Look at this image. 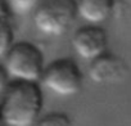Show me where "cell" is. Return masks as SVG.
<instances>
[{
  "mask_svg": "<svg viewBox=\"0 0 131 126\" xmlns=\"http://www.w3.org/2000/svg\"><path fill=\"white\" fill-rule=\"evenodd\" d=\"M42 102L37 82L12 80L2 90V121L7 126H32L37 122Z\"/></svg>",
  "mask_w": 131,
  "mask_h": 126,
  "instance_id": "cell-1",
  "label": "cell"
},
{
  "mask_svg": "<svg viewBox=\"0 0 131 126\" xmlns=\"http://www.w3.org/2000/svg\"><path fill=\"white\" fill-rule=\"evenodd\" d=\"M3 67L13 80L36 82L41 80L45 70L44 54L35 44L18 41L3 58Z\"/></svg>",
  "mask_w": 131,
  "mask_h": 126,
  "instance_id": "cell-2",
  "label": "cell"
},
{
  "mask_svg": "<svg viewBox=\"0 0 131 126\" xmlns=\"http://www.w3.org/2000/svg\"><path fill=\"white\" fill-rule=\"evenodd\" d=\"M76 16V0H40L34 10V23L40 32L59 36L68 31Z\"/></svg>",
  "mask_w": 131,
  "mask_h": 126,
  "instance_id": "cell-3",
  "label": "cell"
},
{
  "mask_svg": "<svg viewBox=\"0 0 131 126\" xmlns=\"http://www.w3.org/2000/svg\"><path fill=\"white\" fill-rule=\"evenodd\" d=\"M41 81L54 94L71 97L82 89L84 76L73 59L58 58L45 66Z\"/></svg>",
  "mask_w": 131,
  "mask_h": 126,
  "instance_id": "cell-4",
  "label": "cell"
},
{
  "mask_svg": "<svg viewBox=\"0 0 131 126\" xmlns=\"http://www.w3.org/2000/svg\"><path fill=\"white\" fill-rule=\"evenodd\" d=\"M130 68L123 58L113 53H104L91 60L89 66V77L99 85L119 84L128 76Z\"/></svg>",
  "mask_w": 131,
  "mask_h": 126,
  "instance_id": "cell-5",
  "label": "cell"
},
{
  "mask_svg": "<svg viewBox=\"0 0 131 126\" xmlns=\"http://www.w3.org/2000/svg\"><path fill=\"white\" fill-rule=\"evenodd\" d=\"M108 37L104 28L96 25H86L76 30L72 37L75 51L84 59L94 60L107 51Z\"/></svg>",
  "mask_w": 131,
  "mask_h": 126,
  "instance_id": "cell-6",
  "label": "cell"
},
{
  "mask_svg": "<svg viewBox=\"0 0 131 126\" xmlns=\"http://www.w3.org/2000/svg\"><path fill=\"white\" fill-rule=\"evenodd\" d=\"M79 16L90 25L107 21L113 9L114 0H76Z\"/></svg>",
  "mask_w": 131,
  "mask_h": 126,
  "instance_id": "cell-7",
  "label": "cell"
},
{
  "mask_svg": "<svg viewBox=\"0 0 131 126\" xmlns=\"http://www.w3.org/2000/svg\"><path fill=\"white\" fill-rule=\"evenodd\" d=\"M10 8L5 0L2 3V34H0V54L2 59L14 45V34L10 21Z\"/></svg>",
  "mask_w": 131,
  "mask_h": 126,
  "instance_id": "cell-8",
  "label": "cell"
},
{
  "mask_svg": "<svg viewBox=\"0 0 131 126\" xmlns=\"http://www.w3.org/2000/svg\"><path fill=\"white\" fill-rule=\"evenodd\" d=\"M36 126H72V122L67 114L54 112L41 117L36 122Z\"/></svg>",
  "mask_w": 131,
  "mask_h": 126,
  "instance_id": "cell-9",
  "label": "cell"
},
{
  "mask_svg": "<svg viewBox=\"0 0 131 126\" xmlns=\"http://www.w3.org/2000/svg\"><path fill=\"white\" fill-rule=\"evenodd\" d=\"M40 0H8V5L10 10H14L16 13H28L30 10H35Z\"/></svg>",
  "mask_w": 131,
  "mask_h": 126,
  "instance_id": "cell-10",
  "label": "cell"
}]
</instances>
